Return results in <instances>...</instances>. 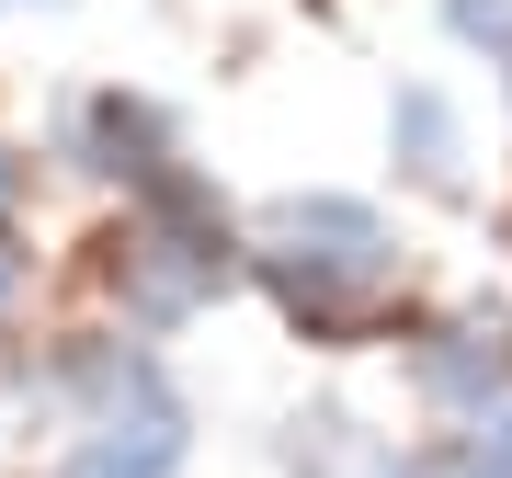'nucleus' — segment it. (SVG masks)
Masks as SVG:
<instances>
[{"label":"nucleus","instance_id":"nucleus-1","mask_svg":"<svg viewBox=\"0 0 512 478\" xmlns=\"http://www.w3.org/2000/svg\"><path fill=\"white\" fill-rule=\"evenodd\" d=\"M262 285L285 296L296 331H353V319L387 308L399 285V239H387L376 205L353 194H285L262 217Z\"/></svg>","mask_w":512,"mask_h":478},{"label":"nucleus","instance_id":"nucleus-2","mask_svg":"<svg viewBox=\"0 0 512 478\" xmlns=\"http://www.w3.org/2000/svg\"><path fill=\"white\" fill-rule=\"evenodd\" d=\"M239 285V239L228 205L205 194V171H171L126 205V262H114V296H126L137 331H183L194 308H217Z\"/></svg>","mask_w":512,"mask_h":478},{"label":"nucleus","instance_id":"nucleus-3","mask_svg":"<svg viewBox=\"0 0 512 478\" xmlns=\"http://www.w3.org/2000/svg\"><path fill=\"white\" fill-rule=\"evenodd\" d=\"M57 148H69L80 171H103V183H126V194L171 183V171H194V160H183V126H171L148 92H80Z\"/></svg>","mask_w":512,"mask_h":478},{"label":"nucleus","instance_id":"nucleus-4","mask_svg":"<svg viewBox=\"0 0 512 478\" xmlns=\"http://www.w3.org/2000/svg\"><path fill=\"white\" fill-rule=\"evenodd\" d=\"M69 478H183V399L92 410L80 444H69Z\"/></svg>","mask_w":512,"mask_h":478},{"label":"nucleus","instance_id":"nucleus-5","mask_svg":"<svg viewBox=\"0 0 512 478\" xmlns=\"http://www.w3.org/2000/svg\"><path fill=\"white\" fill-rule=\"evenodd\" d=\"M387 137H399L410 183H433V194H467V114L444 103V92H399V103H387Z\"/></svg>","mask_w":512,"mask_h":478},{"label":"nucleus","instance_id":"nucleus-6","mask_svg":"<svg viewBox=\"0 0 512 478\" xmlns=\"http://www.w3.org/2000/svg\"><path fill=\"white\" fill-rule=\"evenodd\" d=\"M387 478H512L501 444H478V433H433V444H410Z\"/></svg>","mask_w":512,"mask_h":478},{"label":"nucleus","instance_id":"nucleus-7","mask_svg":"<svg viewBox=\"0 0 512 478\" xmlns=\"http://www.w3.org/2000/svg\"><path fill=\"white\" fill-rule=\"evenodd\" d=\"M444 23H456L467 46H490L501 69H512V0H444Z\"/></svg>","mask_w":512,"mask_h":478},{"label":"nucleus","instance_id":"nucleus-8","mask_svg":"<svg viewBox=\"0 0 512 478\" xmlns=\"http://www.w3.org/2000/svg\"><path fill=\"white\" fill-rule=\"evenodd\" d=\"M23 308H35V251H23L12 228H0V331H12Z\"/></svg>","mask_w":512,"mask_h":478},{"label":"nucleus","instance_id":"nucleus-9","mask_svg":"<svg viewBox=\"0 0 512 478\" xmlns=\"http://www.w3.org/2000/svg\"><path fill=\"white\" fill-rule=\"evenodd\" d=\"M23 194H35V160H23V148H12V137H0V228H12V217H23Z\"/></svg>","mask_w":512,"mask_h":478},{"label":"nucleus","instance_id":"nucleus-10","mask_svg":"<svg viewBox=\"0 0 512 478\" xmlns=\"http://www.w3.org/2000/svg\"><path fill=\"white\" fill-rule=\"evenodd\" d=\"M0 12H69V0H0Z\"/></svg>","mask_w":512,"mask_h":478}]
</instances>
